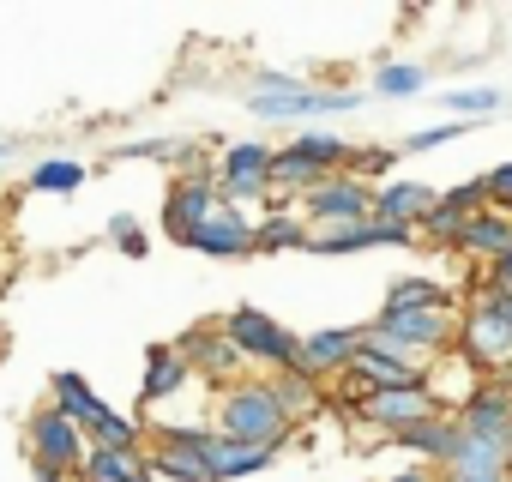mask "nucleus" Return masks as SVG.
Instances as JSON below:
<instances>
[{"label":"nucleus","instance_id":"obj_22","mask_svg":"<svg viewBox=\"0 0 512 482\" xmlns=\"http://www.w3.org/2000/svg\"><path fill=\"white\" fill-rule=\"evenodd\" d=\"M145 452L139 446H91L79 464V482H145Z\"/></svg>","mask_w":512,"mask_h":482},{"label":"nucleus","instance_id":"obj_1","mask_svg":"<svg viewBox=\"0 0 512 482\" xmlns=\"http://www.w3.org/2000/svg\"><path fill=\"white\" fill-rule=\"evenodd\" d=\"M290 428H296V422L284 416L272 380H241V386L217 392V422H211V434H223V440H235V446H266V452H278V446L290 440Z\"/></svg>","mask_w":512,"mask_h":482},{"label":"nucleus","instance_id":"obj_27","mask_svg":"<svg viewBox=\"0 0 512 482\" xmlns=\"http://www.w3.org/2000/svg\"><path fill=\"white\" fill-rule=\"evenodd\" d=\"M272 392H278V404H284L290 422H302L308 410H320V380H314L308 368H284V374L272 380Z\"/></svg>","mask_w":512,"mask_h":482},{"label":"nucleus","instance_id":"obj_26","mask_svg":"<svg viewBox=\"0 0 512 482\" xmlns=\"http://www.w3.org/2000/svg\"><path fill=\"white\" fill-rule=\"evenodd\" d=\"M290 151H296V157H308L320 175H338V169L350 163V145H344L338 133H326V127H302V133L290 139Z\"/></svg>","mask_w":512,"mask_h":482},{"label":"nucleus","instance_id":"obj_9","mask_svg":"<svg viewBox=\"0 0 512 482\" xmlns=\"http://www.w3.org/2000/svg\"><path fill=\"white\" fill-rule=\"evenodd\" d=\"M85 452H91V440H85V434L55 410V404L31 416V458H37L43 470H61V476H67V470H79V464H85Z\"/></svg>","mask_w":512,"mask_h":482},{"label":"nucleus","instance_id":"obj_16","mask_svg":"<svg viewBox=\"0 0 512 482\" xmlns=\"http://www.w3.org/2000/svg\"><path fill=\"white\" fill-rule=\"evenodd\" d=\"M211 440V434H205ZM205 440L193 446V440H157L151 452H145V470L157 476V482H217L211 476V464H205Z\"/></svg>","mask_w":512,"mask_h":482},{"label":"nucleus","instance_id":"obj_8","mask_svg":"<svg viewBox=\"0 0 512 482\" xmlns=\"http://www.w3.org/2000/svg\"><path fill=\"white\" fill-rule=\"evenodd\" d=\"M223 211V193H217V181L211 175H181L175 187H169V199H163V229L181 241V248H187V241L211 223Z\"/></svg>","mask_w":512,"mask_h":482},{"label":"nucleus","instance_id":"obj_30","mask_svg":"<svg viewBox=\"0 0 512 482\" xmlns=\"http://www.w3.org/2000/svg\"><path fill=\"white\" fill-rule=\"evenodd\" d=\"M253 248H266V254H284V248H308V229H302V217H290V211H272L260 229H253Z\"/></svg>","mask_w":512,"mask_h":482},{"label":"nucleus","instance_id":"obj_17","mask_svg":"<svg viewBox=\"0 0 512 482\" xmlns=\"http://www.w3.org/2000/svg\"><path fill=\"white\" fill-rule=\"evenodd\" d=\"M404 452H416V464H434V470H446L452 464V452H458V416H428V422H416V428H404V434H392Z\"/></svg>","mask_w":512,"mask_h":482},{"label":"nucleus","instance_id":"obj_29","mask_svg":"<svg viewBox=\"0 0 512 482\" xmlns=\"http://www.w3.org/2000/svg\"><path fill=\"white\" fill-rule=\"evenodd\" d=\"M410 308H452V296L434 278H398L386 290V314H410Z\"/></svg>","mask_w":512,"mask_h":482},{"label":"nucleus","instance_id":"obj_25","mask_svg":"<svg viewBox=\"0 0 512 482\" xmlns=\"http://www.w3.org/2000/svg\"><path fill=\"white\" fill-rule=\"evenodd\" d=\"M506 464H512V452H506V446H494V440H470V434L458 428V452H452L446 476L476 482V476H506Z\"/></svg>","mask_w":512,"mask_h":482},{"label":"nucleus","instance_id":"obj_32","mask_svg":"<svg viewBox=\"0 0 512 482\" xmlns=\"http://www.w3.org/2000/svg\"><path fill=\"white\" fill-rule=\"evenodd\" d=\"M422 85H428V73H422L416 61H386V67L374 73V91H380V97H416Z\"/></svg>","mask_w":512,"mask_h":482},{"label":"nucleus","instance_id":"obj_2","mask_svg":"<svg viewBox=\"0 0 512 482\" xmlns=\"http://www.w3.org/2000/svg\"><path fill=\"white\" fill-rule=\"evenodd\" d=\"M362 344L392 350V356L428 368L440 350L458 344V320H452V308H410V314H386V308H380V320L362 326Z\"/></svg>","mask_w":512,"mask_h":482},{"label":"nucleus","instance_id":"obj_13","mask_svg":"<svg viewBox=\"0 0 512 482\" xmlns=\"http://www.w3.org/2000/svg\"><path fill=\"white\" fill-rule=\"evenodd\" d=\"M428 416H440L434 386H410V392H368V398H362V422H368V428H392V434H404V428H416V422H428Z\"/></svg>","mask_w":512,"mask_h":482},{"label":"nucleus","instance_id":"obj_11","mask_svg":"<svg viewBox=\"0 0 512 482\" xmlns=\"http://www.w3.org/2000/svg\"><path fill=\"white\" fill-rule=\"evenodd\" d=\"M458 428L470 440H494V446L512 452V386H476L458 404Z\"/></svg>","mask_w":512,"mask_h":482},{"label":"nucleus","instance_id":"obj_21","mask_svg":"<svg viewBox=\"0 0 512 482\" xmlns=\"http://www.w3.org/2000/svg\"><path fill=\"white\" fill-rule=\"evenodd\" d=\"M187 380H193L187 356H181L175 344H151V356H145V386H139V398H145V404H163V398H175V392H181Z\"/></svg>","mask_w":512,"mask_h":482},{"label":"nucleus","instance_id":"obj_24","mask_svg":"<svg viewBox=\"0 0 512 482\" xmlns=\"http://www.w3.org/2000/svg\"><path fill=\"white\" fill-rule=\"evenodd\" d=\"M55 410H61L79 434H91V428L109 416V404L91 392V380H85V374H55Z\"/></svg>","mask_w":512,"mask_h":482},{"label":"nucleus","instance_id":"obj_34","mask_svg":"<svg viewBox=\"0 0 512 482\" xmlns=\"http://www.w3.org/2000/svg\"><path fill=\"white\" fill-rule=\"evenodd\" d=\"M440 205H452L458 217H476V211H488V187H482V181H464V187H446V193H440Z\"/></svg>","mask_w":512,"mask_h":482},{"label":"nucleus","instance_id":"obj_33","mask_svg":"<svg viewBox=\"0 0 512 482\" xmlns=\"http://www.w3.org/2000/svg\"><path fill=\"white\" fill-rule=\"evenodd\" d=\"M446 109H452V115H494V109H500V91H494V85H470V91H452Z\"/></svg>","mask_w":512,"mask_h":482},{"label":"nucleus","instance_id":"obj_7","mask_svg":"<svg viewBox=\"0 0 512 482\" xmlns=\"http://www.w3.org/2000/svg\"><path fill=\"white\" fill-rule=\"evenodd\" d=\"M217 193H223V205L266 199V193H272V145H260V139L229 145L223 163H217Z\"/></svg>","mask_w":512,"mask_h":482},{"label":"nucleus","instance_id":"obj_5","mask_svg":"<svg viewBox=\"0 0 512 482\" xmlns=\"http://www.w3.org/2000/svg\"><path fill=\"white\" fill-rule=\"evenodd\" d=\"M464 356L476 368H506L512 362V296L506 290H482L464 314V332H458Z\"/></svg>","mask_w":512,"mask_h":482},{"label":"nucleus","instance_id":"obj_38","mask_svg":"<svg viewBox=\"0 0 512 482\" xmlns=\"http://www.w3.org/2000/svg\"><path fill=\"white\" fill-rule=\"evenodd\" d=\"M446 470H434V464H410V470H398V476H386V482H440Z\"/></svg>","mask_w":512,"mask_h":482},{"label":"nucleus","instance_id":"obj_19","mask_svg":"<svg viewBox=\"0 0 512 482\" xmlns=\"http://www.w3.org/2000/svg\"><path fill=\"white\" fill-rule=\"evenodd\" d=\"M458 248H464V254H476V260H488V266H494V260H506V254H512V217H506V211H494V205H488V211H476V217L464 223V235H458Z\"/></svg>","mask_w":512,"mask_h":482},{"label":"nucleus","instance_id":"obj_23","mask_svg":"<svg viewBox=\"0 0 512 482\" xmlns=\"http://www.w3.org/2000/svg\"><path fill=\"white\" fill-rule=\"evenodd\" d=\"M272 458H278V452H266V446H235V440H223V434H211V440H205V464H211V476H217V482L260 476Z\"/></svg>","mask_w":512,"mask_h":482},{"label":"nucleus","instance_id":"obj_42","mask_svg":"<svg viewBox=\"0 0 512 482\" xmlns=\"http://www.w3.org/2000/svg\"><path fill=\"white\" fill-rule=\"evenodd\" d=\"M7 151H13V145H7V139H0V157H7Z\"/></svg>","mask_w":512,"mask_h":482},{"label":"nucleus","instance_id":"obj_10","mask_svg":"<svg viewBox=\"0 0 512 482\" xmlns=\"http://www.w3.org/2000/svg\"><path fill=\"white\" fill-rule=\"evenodd\" d=\"M344 380H350L362 398H368V392H410V386H428V374H422L416 362H404V356H392V350H374V344L356 350V362H350Z\"/></svg>","mask_w":512,"mask_h":482},{"label":"nucleus","instance_id":"obj_15","mask_svg":"<svg viewBox=\"0 0 512 482\" xmlns=\"http://www.w3.org/2000/svg\"><path fill=\"white\" fill-rule=\"evenodd\" d=\"M356 350H362V326H326V332H308V338H302V368H308L314 380L350 374Z\"/></svg>","mask_w":512,"mask_h":482},{"label":"nucleus","instance_id":"obj_40","mask_svg":"<svg viewBox=\"0 0 512 482\" xmlns=\"http://www.w3.org/2000/svg\"><path fill=\"white\" fill-rule=\"evenodd\" d=\"M350 163L368 169V175H380V169H386V151H350Z\"/></svg>","mask_w":512,"mask_h":482},{"label":"nucleus","instance_id":"obj_35","mask_svg":"<svg viewBox=\"0 0 512 482\" xmlns=\"http://www.w3.org/2000/svg\"><path fill=\"white\" fill-rule=\"evenodd\" d=\"M482 187H488V205L512 217V163H500V169H488V175H482Z\"/></svg>","mask_w":512,"mask_h":482},{"label":"nucleus","instance_id":"obj_41","mask_svg":"<svg viewBox=\"0 0 512 482\" xmlns=\"http://www.w3.org/2000/svg\"><path fill=\"white\" fill-rule=\"evenodd\" d=\"M440 482H458V476H440ZM476 482H512V476H476Z\"/></svg>","mask_w":512,"mask_h":482},{"label":"nucleus","instance_id":"obj_14","mask_svg":"<svg viewBox=\"0 0 512 482\" xmlns=\"http://www.w3.org/2000/svg\"><path fill=\"white\" fill-rule=\"evenodd\" d=\"M410 241H416V229H392V223L368 217V223H344V229L308 235V248L314 254H374V248H410Z\"/></svg>","mask_w":512,"mask_h":482},{"label":"nucleus","instance_id":"obj_31","mask_svg":"<svg viewBox=\"0 0 512 482\" xmlns=\"http://www.w3.org/2000/svg\"><path fill=\"white\" fill-rule=\"evenodd\" d=\"M73 187H85V163L73 157H49L31 169V193H73Z\"/></svg>","mask_w":512,"mask_h":482},{"label":"nucleus","instance_id":"obj_20","mask_svg":"<svg viewBox=\"0 0 512 482\" xmlns=\"http://www.w3.org/2000/svg\"><path fill=\"white\" fill-rule=\"evenodd\" d=\"M181 356H187V368L205 374V380H229V374L241 368V350H235L223 332H187V338H181Z\"/></svg>","mask_w":512,"mask_h":482},{"label":"nucleus","instance_id":"obj_18","mask_svg":"<svg viewBox=\"0 0 512 482\" xmlns=\"http://www.w3.org/2000/svg\"><path fill=\"white\" fill-rule=\"evenodd\" d=\"M187 248H193V254H211V260H241V254L253 248V223H247L235 205H223V211L187 241Z\"/></svg>","mask_w":512,"mask_h":482},{"label":"nucleus","instance_id":"obj_4","mask_svg":"<svg viewBox=\"0 0 512 482\" xmlns=\"http://www.w3.org/2000/svg\"><path fill=\"white\" fill-rule=\"evenodd\" d=\"M247 109L260 121H326V115L362 109V97L356 91H314V85H296V79H260Z\"/></svg>","mask_w":512,"mask_h":482},{"label":"nucleus","instance_id":"obj_28","mask_svg":"<svg viewBox=\"0 0 512 482\" xmlns=\"http://www.w3.org/2000/svg\"><path fill=\"white\" fill-rule=\"evenodd\" d=\"M320 181H326V175H320L308 157H296L290 145H284V151H272V193H302V199H308Z\"/></svg>","mask_w":512,"mask_h":482},{"label":"nucleus","instance_id":"obj_43","mask_svg":"<svg viewBox=\"0 0 512 482\" xmlns=\"http://www.w3.org/2000/svg\"><path fill=\"white\" fill-rule=\"evenodd\" d=\"M145 482H157V476H145Z\"/></svg>","mask_w":512,"mask_h":482},{"label":"nucleus","instance_id":"obj_3","mask_svg":"<svg viewBox=\"0 0 512 482\" xmlns=\"http://www.w3.org/2000/svg\"><path fill=\"white\" fill-rule=\"evenodd\" d=\"M223 338L241 350V362H266V368H302V338L290 332V326H278L266 308H229L223 314Z\"/></svg>","mask_w":512,"mask_h":482},{"label":"nucleus","instance_id":"obj_36","mask_svg":"<svg viewBox=\"0 0 512 482\" xmlns=\"http://www.w3.org/2000/svg\"><path fill=\"white\" fill-rule=\"evenodd\" d=\"M446 139H464V127H422V133L404 139V151H434V145H446Z\"/></svg>","mask_w":512,"mask_h":482},{"label":"nucleus","instance_id":"obj_39","mask_svg":"<svg viewBox=\"0 0 512 482\" xmlns=\"http://www.w3.org/2000/svg\"><path fill=\"white\" fill-rule=\"evenodd\" d=\"M488 284H494V290H506V296H512V254H506V260H494V266H488Z\"/></svg>","mask_w":512,"mask_h":482},{"label":"nucleus","instance_id":"obj_6","mask_svg":"<svg viewBox=\"0 0 512 482\" xmlns=\"http://www.w3.org/2000/svg\"><path fill=\"white\" fill-rule=\"evenodd\" d=\"M302 217L320 223V229H344V223H368L374 217V181L368 175H326L308 199H302Z\"/></svg>","mask_w":512,"mask_h":482},{"label":"nucleus","instance_id":"obj_37","mask_svg":"<svg viewBox=\"0 0 512 482\" xmlns=\"http://www.w3.org/2000/svg\"><path fill=\"white\" fill-rule=\"evenodd\" d=\"M109 235L121 241L127 254H145V235H139V223H133V217H115V223H109Z\"/></svg>","mask_w":512,"mask_h":482},{"label":"nucleus","instance_id":"obj_12","mask_svg":"<svg viewBox=\"0 0 512 482\" xmlns=\"http://www.w3.org/2000/svg\"><path fill=\"white\" fill-rule=\"evenodd\" d=\"M440 205V187H428V181H410V175H398V181H380L374 187V217L380 223H392V229H422V217Z\"/></svg>","mask_w":512,"mask_h":482}]
</instances>
